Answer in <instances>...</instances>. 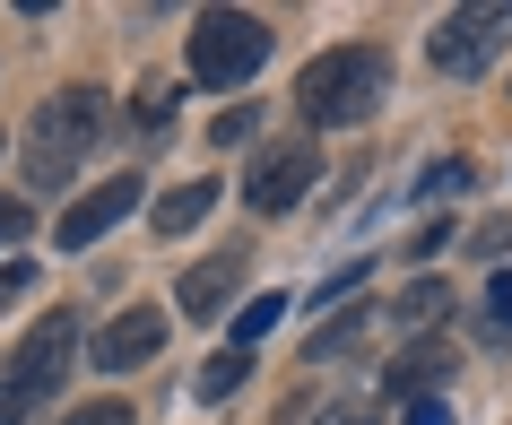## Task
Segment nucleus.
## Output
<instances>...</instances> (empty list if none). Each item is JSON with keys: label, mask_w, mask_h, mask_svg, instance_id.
I'll return each mask as SVG.
<instances>
[{"label": "nucleus", "mask_w": 512, "mask_h": 425, "mask_svg": "<svg viewBox=\"0 0 512 425\" xmlns=\"http://www.w3.org/2000/svg\"><path fill=\"white\" fill-rule=\"evenodd\" d=\"M382 96H391V53H382V44H339V53L304 61V79H296V113L322 122V131L365 122Z\"/></svg>", "instance_id": "nucleus-1"}, {"label": "nucleus", "mask_w": 512, "mask_h": 425, "mask_svg": "<svg viewBox=\"0 0 512 425\" xmlns=\"http://www.w3.org/2000/svg\"><path fill=\"white\" fill-rule=\"evenodd\" d=\"M105 139V96L96 87H61L53 105L35 113V139H27V183L53 200V191H70V174H79V157Z\"/></svg>", "instance_id": "nucleus-2"}, {"label": "nucleus", "mask_w": 512, "mask_h": 425, "mask_svg": "<svg viewBox=\"0 0 512 425\" xmlns=\"http://www.w3.org/2000/svg\"><path fill=\"white\" fill-rule=\"evenodd\" d=\"M70 347H79V313H44L27 339L9 347V365H0V425H27L35 408L61 391V373H70Z\"/></svg>", "instance_id": "nucleus-3"}, {"label": "nucleus", "mask_w": 512, "mask_h": 425, "mask_svg": "<svg viewBox=\"0 0 512 425\" xmlns=\"http://www.w3.org/2000/svg\"><path fill=\"white\" fill-rule=\"evenodd\" d=\"M270 61V27L252 9H200L191 18V79L200 87H243Z\"/></svg>", "instance_id": "nucleus-4"}, {"label": "nucleus", "mask_w": 512, "mask_h": 425, "mask_svg": "<svg viewBox=\"0 0 512 425\" xmlns=\"http://www.w3.org/2000/svg\"><path fill=\"white\" fill-rule=\"evenodd\" d=\"M504 35H512V9H452V18L434 27V70L478 79L486 61L504 53Z\"/></svg>", "instance_id": "nucleus-5"}, {"label": "nucleus", "mask_w": 512, "mask_h": 425, "mask_svg": "<svg viewBox=\"0 0 512 425\" xmlns=\"http://www.w3.org/2000/svg\"><path fill=\"white\" fill-rule=\"evenodd\" d=\"M131 209H139V174H113V183H96L87 200H70V209H61L53 243H61V252H87V243H105Z\"/></svg>", "instance_id": "nucleus-6"}, {"label": "nucleus", "mask_w": 512, "mask_h": 425, "mask_svg": "<svg viewBox=\"0 0 512 425\" xmlns=\"http://www.w3.org/2000/svg\"><path fill=\"white\" fill-rule=\"evenodd\" d=\"M313 174H322V157H313V148H270V157H261V174L243 183V200H252L261 217H278V209H296L304 191H313Z\"/></svg>", "instance_id": "nucleus-7"}, {"label": "nucleus", "mask_w": 512, "mask_h": 425, "mask_svg": "<svg viewBox=\"0 0 512 425\" xmlns=\"http://www.w3.org/2000/svg\"><path fill=\"white\" fill-rule=\"evenodd\" d=\"M157 347H165V313H122V321L96 330V373H131V365H148Z\"/></svg>", "instance_id": "nucleus-8"}, {"label": "nucleus", "mask_w": 512, "mask_h": 425, "mask_svg": "<svg viewBox=\"0 0 512 425\" xmlns=\"http://www.w3.org/2000/svg\"><path fill=\"white\" fill-rule=\"evenodd\" d=\"M235 278H243V252H217V261L183 269V321H209L217 304L235 295Z\"/></svg>", "instance_id": "nucleus-9"}, {"label": "nucleus", "mask_w": 512, "mask_h": 425, "mask_svg": "<svg viewBox=\"0 0 512 425\" xmlns=\"http://www.w3.org/2000/svg\"><path fill=\"white\" fill-rule=\"evenodd\" d=\"M209 209H217V183H174V191L157 200V209H148V226H157V235L174 243V235H191V226H200Z\"/></svg>", "instance_id": "nucleus-10"}, {"label": "nucleus", "mask_w": 512, "mask_h": 425, "mask_svg": "<svg viewBox=\"0 0 512 425\" xmlns=\"http://www.w3.org/2000/svg\"><path fill=\"white\" fill-rule=\"evenodd\" d=\"M365 330H374V304H348L339 321H322V330L304 339V356H313V365H322V356H348V347L365 339Z\"/></svg>", "instance_id": "nucleus-11"}, {"label": "nucleus", "mask_w": 512, "mask_h": 425, "mask_svg": "<svg viewBox=\"0 0 512 425\" xmlns=\"http://www.w3.org/2000/svg\"><path fill=\"white\" fill-rule=\"evenodd\" d=\"M443 365H452V347H443V339H417V347L400 356V365H391V391H426V382H434Z\"/></svg>", "instance_id": "nucleus-12"}, {"label": "nucleus", "mask_w": 512, "mask_h": 425, "mask_svg": "<svg viewBox=\"0 0 512 425\" xmlns=\"http://www.w3.org/2000/svg\"><path fill=\"white\" fill-rule=\"evenodd\" d=\"M243 373H252V347H226V356H209V365H200V382H191V391H200V399H235Z\"/></svg>", "instance_id": "nucleus-13"}, {"label": "nucleus", "mask_w": 512, "mask_h": 425, "mask_svg": "<svg viewBox=\"0 0 512 425\" xmlns=\"http://www.w3.org/2000/svg\"><path fill=\"white\" fill-rule=\"evenodd\" d=\"M434 313H443V278H417V287L391 304V321H400V330H434Z\"/></svg>", "instance_id": "nucleus-14"}, {"label": "nucleus", "mask_w": 512, "mask_h": 425, "mask_svg": "<svg viewBox=\"0 0 512 425\" xmlns=\"http://www.w3.org/2000/svg\"><path fill=\"white\" fill-rule=\"evenodd\" d=\"M278 313H287V295H252V304H243V313H235V347L270 339V330H278Z\"/></svg>", "instance_id": "nucleus-15"}, {"label": "nucleus", "mask_w": 512, "mask_h": 425, "mask_svg": "<svg viewBox=\"0 0 512 425\" xmlns=\"http://www.w3.org/2000/svg\"><path fill=\"white\" fill-rule=\"evenodd\" d=\"M460 183H469V165H460V157H434L426 174H417V200H452Z\"/></svg>", "instance_id": "nucleus-16"}, {"label": "nucleus", "mask_w": 512, "mask_h": 425, "mask_svg": "<svg viewBox=\"0 0 512 425\" xmlns=\"http://www.w3.org/2000/svg\"><path fill=\"white\" fill-rule=\"evenodd\" d=\"M27 287H35V261H0V313H9Z\"/></svg>", "instance_id": "nucleus-17"}, {"label": "nucleus", "mask_w": 512, "mask_h": 425, "mask_svg": "<svg viewBox=\"0 0 512 425\" xmlns=\"http://www.w3.org/2000/svg\"><path fill=\"white\" fill-rule=\"evenodd\" d=\"M61 425H131V408H122V399H96V408H70Z\"/></svg>", "instance_id": "nucleus-18"}, {"label": "nucleus", "mask_w": 512, "mask_h": 425, "mask_svg": "<svg viewBox=\"0 0 512 425\" xmlns=\"http://www.w3.org/2000/svg\"><path fill=\"white\" fill-rule=\"evenodd\" d=\"M27 226H35L27 200H0V243H27Z\"/></svg>", "instance_id": "nucleus-19"}, {"label": "nucleus", "mask_w": 512, "mask_h": 425, "mask_svg": "<svg viewBox=\"0 0 512 425\" xmlns=\"http://www.w3.org/2000/svg\"><path fill=\"white\" fill-rule=\"evenodd\" d=\"M322 425H374V399H339V408H322Z\"/></svg>", "instance_id": "nucleus-20"}, {"label": "nucleus", "mask_w": 512, "mask_h": 425, "mask_svg": "<svg viewBox=\"0 0 512 425\" xmlns=\"http://www.w3.org/2000/svg\"><path fill=\"white\" fill-rule=\"evenodd\" d=\"M486 304H495V321H504V330H512V269H504V278H495V287H486Z\"/></svg>", "instance_id": "nucleus-21"}, {"label": "nucleus", "mask_w": 512, "mask_h": 425, "mask_svg": "<svg viewBox=\"0 0 512 425\" xmlns=\"http://www.w3.org/2000/svg\"><path fill=\"white\" fill-rule=\"evenodd\" d=\"M408 425H443V408H434V399H417V408H408Z\"/></svg>", "instance_id": "nucleus-22"}]
</instances>
